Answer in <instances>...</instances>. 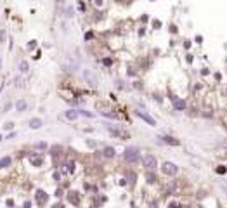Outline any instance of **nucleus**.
Segmentation results:
<instances>
[{
  "instance_id": "obj_12",
  "label": "nucleus",
  "mask_w": 227,
  "mask_h": 208,
  "mask_svg": "<svg viewBox=\"0 0 227 208\" xmlns=\"http://www.w3.org/2000/svg\"><path fill=\"white\" fill-rule=\"evenodd\" d=\"M10 161H12V159H10L9 156L2 158V159H0V168H5V167H9V165H10Z\"/></svg>"
},
{
  "instance_id": "obj_5",
  "label": "nucleus",
  "mask_w": 227,
  "mask_h": 208,
  "mask_svg": "<svg viewBox=\"0 0 227 208\" xmlns=\"http://www.w3.org/2000/svg\"><path fill=\"white\" fill-rule=\"evenodd\" d=\"M109 132L113 134V135H116V137H120V139H130V135L127 134V132H123V130H118V129H111L109 127Z\"/></svg>"
},
{
  "instance_id": "obj_20",
  "label": "nucleus",
  "mask_w": 227,
  "mask_h": 208,
  "mask_svg": "<svg viewBox=\"0 0 227 208\" xmlns=\"http://www.w3.org/2000/svg\"><path fill=\"white\" fill-rule=\"evenodd\" d=\"M99 4H102V0H96V5H99Z\"/></svg>"
},
{
  "instance_id": "obj_10",
  "label": "nucleus",
  "mask_w": 227,
  "mask_h": 208,
  "mask_svg": "<svg viewBox=\"0 0 227 208\" xmlns=\"http://www.w3.org/2000/svg\"><path fill=\"white\" fill-rule=\"evenodd\" d=\"M78 111H75V109H69V111H66V118L68 120H76L78 118Z\"/></svg>"
},
{
  "instance_id": "obj_4",
  "label": "nucleus",
  "mask_w": 227,
  "mask_h": 208,
  "mask_svg": "<svg viewBox=\"0 0 227 208\" xmlns=\"http://www.w3.org/2000/svg\"><path fill=\"white\" fill-rule=\"evenodd\" d=\"M137 116H139V118H142L144 121H148L151 127H156V120H153L148 113H144V111H137Z\"/></svg>"
},
{
  "instance_id": "obj_16",
  "label": "nucleus",
  "mask_w": 227,
  "mask_h": 208,
  "mask_svg": "<svg viewBox=\"0 0 227 208\" xmlns=\"http://www.w3.org/2000/svg\"><path fill=\"white\" fill-rule=\"evenodd\" d=\"M85 78H89L90 82H92V83H90V85H96V78H94V76H92V75H90L89 71H85Z\"/></svg>"
},
{
  "instance_id": "obj_17",
  "label": "nucleus",
  "mask_w": 227,
  "mask_h": 208,
  "mask_svg": "<svg viewBox=\"0 0 227 208\" xmlns=\"http://www.w3.org/2000/svg\"><path fill=\"white\" fill-rule=\"evenodd\" d=\"M148 182H149V184H154V182H156V177H154V175L151 173V172L148 173Z\"/></svg>"
},
{
  "instance_id": "obj_11",
  "label": "nucleus",
  "mask_w": 227,
  "mask_h": 208,
  "mask_svg": "<svg viewBox=\"0 0 227 208\" xmlns=\"http://www.w3.org/2000/svg\"><path fill=\"white\" fill-rule=\"evenodd\" d=\"M30 127H31V129H40V127H42V120H40V118H33L30 121Z\"/></svg>"
},
{
  "instance_id": "obj_3",
  "label": "nucleus",
  "mask_w": 227,
  "mask_h": 208,
  "mask_svg": "<svg viewBox=\"0 0 227 208\" xmlns=\"http://www.w3.org/2000/svg\"><path fill=\"white\" fill-rule=\"evenodd\" d=\"M163 172H165L167 175H175V173H177V167H175L173 163L167 161V163L163 165Z\"/></svg>"
},
{
  "instance_id": "obj_19",
  "label": "nucleus",
  "mask_w": 227,
  "mask_h": 208,
  "mask_svg": "<svg viewBox=\"0 0 227 208\" xmlns=\"http://www.w3.org/2000/svg\"><path fill=\"white\" fill-rule=\"evenodd\" d=\"M80 115H83V116H89V118H92V116H94V115H92V113H87V111H78Z\"/></svg>"
},
{
  "instance_id": "obj_15",
  "label": "nucleus",
  "mask_w": 227,
  "mask_h": 208,
  "mask_svg": "<svg viewBox=\"0 0 227 208\" xmlns=\"http://www.w3.org/2000/svg\"><path fill=\"white\" fill-rule=\"evenodd\" d=\"M19 69L23 71V73H26V71H28V62H26V61H23V62L19 64Z\"/></svg>"
},
{
  "instance_id": "obj_8",
  "label": "nucleus",
  "mask_w": 227,
  "mask_h": 208,
  "mask_svg": "<svg viewBox=\"0 0 227 208\" xmlns=\"http://www.w3.org/2000/svg\"><path fill=\"white\" fill-rule=\"evenodd\" d=\"M115 154H116L115 148H111V146L104 148V156H106V158H115Z\"/></svg>"
},
{
  "instance_id": "obj_1",
  "label": "nucleus",
  "mask_w": 227,
  "mask_h": 208,
  "mask_svg": "<svg viewBox=\"0 0 227 208\" xmlns=\"http://www.w3.org/2000/svg\"><path fill=\"white\" fill-rule=\"evenodd\" d=\"M125 159H127V161H130V163H135V161H139V159H140V151H139V148L132 146V148H127V149H125Z\"/></svg>"
},
{
  "instance_id": "obj_18",
  "label": "nucleus",
  "mask_w": 227,
  "mask_h": 208,
  "mask_svg": "<svg viewBox=\"0 0 227 208\" xmlns=\"http://www.w3.org/2000/svg\"><path fill=\"white\" fill-rule=\"evenodd\" d=\"M75 194H76V193H69V201H71V203H78V198H76Z\"/></svg>"
},
{
  "instance_id": "obj_7",
  "label": "nucleus",
  "mask_w": 227,
  "mask_h": 208,
  "mask_svg": "<svg viewBox=\"0 0 227 208\" xmlns=\"http://www.w3.org/2000/svg\"><path fill=\"white\" fill-rule=\"evenodd\" d=\"M161 140H163V142H167V144H172V146H179V144H180V142H179L177 139H173V137H170V135H161Z\"/></svg>"
},
{
  "instance_id": "obj_6",
  "label": "nucleus",
  "mask_w": 227,
  "mask_h": 208,
  "mask_svg": "<svg viewBox=\"0 0 227 208\" xmlns=\"http://www.w3.org/2000/svg\"><path fill=\"white\" fill-rule=\"evenodd\" d=\"M172 102H173V108L177 109V111H184L186 109V102L184 101L177 99V97H172Z\"/></svg>"
},
{
  "instance_id": "obj_9",
  "label": "nucleus",
  "mask_w": 227,
  "mask_h": 208,
  "mask_svg": "<svg viewBox=\"0 0 227 208\" xmlns=\"http://www.w3.org/2000/svg\"><path fill=\"white\" fill-rule=\"evenodd\" d=\"M37 201L38 203H43V201H47V193H43V191H37Z\"/></svg>"
},
{
  "instance_id": "obj_14",
  "label": "nucleus",
  "mask_w": 227,
  "mask_h": 208,
  "mask_svg": "<svg viewBox=\"0 0 227 208\" xmlns=\"http://www.w3.org/2000/svg\"><path fill=\"white\" fill-rule=\"evenodd\" d=\"M16 108H18V111H24V109H26V102H24V101H19Z\"/></svg>"
},
{
  "instance_id": "obj_2",
  "label": "nucleus",
  "mask_w": 227,
  "mask_h": 208,
  "mask_svg": "<svg viewBox=\"0 0 227 208\" xmlns=\"http://www.w3.org/2000/svg\"><path fill=\"white\" fill-rule=\"evenodd\" d=\"M142 165H144L148 170H154L156 167H158V161H156V158H154V156L146 154V156L142 158Z\"/></svg>"
},
{
  "instance_id": "obj_13",
  "label": "nucleus",
  "mask_w": 227,
  "mask_h": 208,
  "mask_svg": "<svg viewBox=\"0 0 227 208\" xmlns=\"http://www.w3.org/2000/svg\"><path fill=\"white\" fill-rule=\"evenodd\" d=\"M66 172H68V173H73V172H75V163H73V161L66 163Z\"/></svg>"
}]
</instances>
